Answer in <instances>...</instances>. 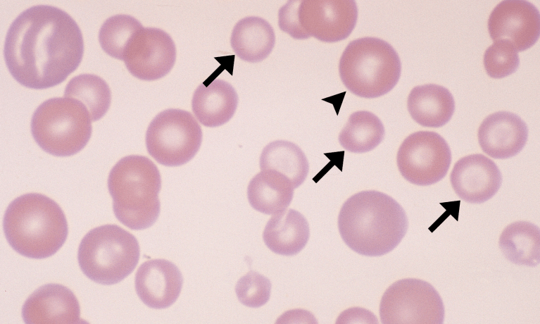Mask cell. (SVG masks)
I'll use <instances>...</instances> for the list:
<instances>
[{
  "label": "cell",
  "instance_id": "1",
  "mask_svg": "<svg viewBox=\"0 0 540 324\" xmlns=\"http://www.w3.org/2000/svg\"><path fill=\"white\" fill-rule=\"evenodd\" d=\"M82 31L76 21L56 6L39 4L21 12L11 24L4 54L12 77L35 89L63 82L80 64Z\"/></svg>",
  "mask_w": 540,
  "mask_h": 324
},
{
  "label": "cell",
  "instance_id": "2",
  "mask_svg": "<svg viewBox=\"0 0 540 324\" xmlns=\"http://www.w3.org/2000/svg\"><path fill=\"white\" fill-rule=\"evenodd\" d=\"M408 218L402 206L388 194L365 190L349 197L338 216L344 243L353 251L380 256L394 249L406 234Z\"/></svg>",
  "mask_w": 540,
  "mask_h": 324
},
{
  "label": "cell",
  "instance_id": "3",
  "mask_svg": "<svg viewBox=\"0 0 540 324\" xmlns=\"http://www.w3.org/2000/svg\"><path fill=\"white\" fill-rule=\"evenodd\" d=\"M3 226L12 249L23 256L36 259L56 254L68 234L61 208L39 193H27L12 201L6 210Z\"/></svg>",
  "mask_w": 540,
  "mask_h": 324
},
{
  "label": "cell",
  "instance_id": "4",
  "mask_svg": "<svg viewBox=\"0 0 540 324\" xmlns=\"http://www.w3.org/2000/svg\"><path fill=\"white\" fill-rule=\"evenodd\" d=\"M108 188L116 218L134 230L152 226L161 211L158 194L161 177L157 166L147 157L130 155L112 168Z\"/></svg>",
  "mask_w": 540,
  "mask_h": 324
},
{
  "label": "cell",
  "instance_id": "5",
  "mask_svg": "<svg viewBox=\"0 0 540 324\" xmlns=\"http://www.w3.org/2000/svg\"><path fill=\"white\" fill-rule=\"evenodd\" d=\"M339 71L343 84L351 93L363 98H377L397 84L401 63L387 42L365 37L346 46L339 60Z\"/></svg>",
  "mask_w": 540,
  "mask_h": 324
},
{
  "label": "cell",
  "instance_id": "6",
  "mask_svg": "<svg viewBox=\"0 0 540 324\" xmlns=\"http://www.w3.org/2000/svg\"><path fill=\"white\" fill-rule=\"evenodd\" d=\"M139 256V245L132 234L117 225H104L91 230L82 238L77 261L89 279L110 285L132 273Z\"/></svg>",
  "mask_w": 540,
  "mask_h": 324
},
{
  "label": "cell",
  "instance_id": "7",
  "mask_svg": "<svg viewBox=\"0 0 540 324\" xmlns=\"http://www.w3.org/2000/svg\"><path fill=\"white\" fill-rule=\"evenodd\" d=\"M91 116L80 101L54 97L42 102L31 119V132L44 151L56 156H70L81 151L92 135Z\"/></svg>",
  "mask_w": 540,
  "mask_h": 324
},
{
  "label": "cell",
  "instance_id": "8",
  "mask_svg": "<svg viewBox=\"0 0 540 324\" xmlns=\"http://www.w3.org/2000/svg\"><path fill=\"white\" fill-rule=\"evenodd\" d=\"M202 142V130L187 111L170 108L151 120L146 132L148 153L160 164L180 166L191 160Z\"/></svg>",
  "mask_w": 540,
  "mask_h": 324
},
{
  "label": "cell",
  "instance_id": "9",
  "mask_svg": "<svg viewBox=\"0 0 540 324\" xmlns=\"http://www.w3.org/2000/svg\"><path fill=\"white\" fill-rule=\"evenodd\" d=\"M379 311L384 324H442L445 313L434 287L410 278L397 280L386 289Z\"/></svg>",
  "mask_w": 540,
  "mask_h": 324
},
{
  "label": "cell",
  "instance_id": "10",
  "mask_svg": "<svg viewBox=\"0 0 540 324\" xmlns=\"http://www.w3.org/2000/svg\"><path fill=\"white\" fill-rule=\"evenodd\" d=\"M396 162L401 175L409 182L427 186L446 175L451 152L446 141L437 132L418 131L408 135L398 148Z\"/></svg>",
  "mask_w": 540,
  "mask_h": 324
},
{
  "label": "cell",
  "instance_id": "11",
  "mask_svg": "<svg viewBox=\"0 0 540 324\" xmlns=\"http://www.w3.org/2000/svg\"><path fill=\"white\" fill-rule=\"evenodd\" d=\"M175 59V45L166 32L156 27H142L129 40L123 61L133 76L151 81L166 75Z\"/></svg>",
  "mask_w": 540,
  "mask_h": 324
},
{
  "label": "cell",
  "instance_id": "12",
  "mask_svg": "<svg viewBox=\"0 0 540 324\" xmlns=\"http://www.w3.org/2000/svg\"><path fill=\"white\" fill-rule=\"evenodd\" d=\"M302 30L325 42L346 39L358 19V8L353 0H303L298 8Z\"/></svg>",
  "mask_w": 540,
  "mask_h": 324
},
{
  "label": "cell",
  "instance_id": "13",
  "mask_svg": "<svg viewBox=\"0 0 540 324\" xmlns=\"http://www.w3.org/2000/svg\"><path fill=\"white\" fill-rule=\"evenodd\" d=\"M487 27L494 42L507 40L517 51H523L539 37V11L528 1L504 0L492 10Z\"/></svg>",
  "mask_w": 540,
  "mask_h": 324
},
{
  "label": "cell",
  "instance_id": "14",
  "mask_svg": "<svg viewBox=\"0 0 540 324\" xmlns=\"http://www.w3.org/2000/svg\"><path fill=\"white\" fill-rule=\"evenodd\" d=\"M450 181L463 200L481 204L496 194L502 183V175L491 159L475 154L464 156L455 163Z\"/></svg>",
  "mask_w": 540,
  "mask_h": 324
},
{
  "label": "cell",
  "instance_id": "15",
  "mask_svg": "<svg viewBox=\"0 0 540 324\" xmlns=\"http://www.w3.org/2000/svg\"><path fill=\"white\" fill-rule=\"evenodd\" d=\"M80 307L73 292L68 287L49 283L37 288L25 301L22 317L27 324H77Z\"/></svg>",
  "mask_w": 540,
  "mask_h": 324
},
{
  "label": "cell",
  "instance_id": "16",
  "mask_svg": "<svg viewBox=\"0 0 540 324\" xmlns=\"http://www.w3.org/2000/svg\"><path fill=\"white\" fill-rule=\"evenodd\" d=\"M135 289L142 301L151 309H163L180 296L183 277L179 268L165 259L144 262L135 275Z\"/></svg>",
  "mask_w": 540,
  "mask_h": 324
},
{
  "label": "cell",
  "instance_id": "17",
  "mask_svg": "<svg viewBox=\"0 0 540 324\" xmlns=\"http://www.w3.org/2000/svg\"><path fill=\"white\" fill-rule=\"evenodd\" d=\"M482 151L494 158L505 159L517 154L528 137L525 122L517 114L498 111L488 116L478 129Z\"/></svg>",
  "mask_w": 540,
  "mask_h": 324
},
{
  "label": "cell",
  "instance_id": "18",
  "mask_svg": "<svg viewBox=\"0 0 540 324\" xmlns=\"http://www.w3.org/2000/svg\"><path fill=\"white\" fill-rule=\"evenodd\" d=\"M238 96L227 82L215 79L208 85L201 84L195 90L191 108L197 120L210 127L220 126L234 114Z\"/></svg>",
  "mask_w": 540,
  "mask_h": 324
},
{
  "label": "cell",
  "instance_id": "19",
  "mask_svg": "<svg viewBox=\"0 0 540 324\" xmlns=\"http://www.w3.org/2000/svg\"><path fill=\"white\" fill-rule=\"evenodd\" d=\"M407 107L411 118L419 125L439 127L451 120L455 111V101L447 88L427 84L412 89Z\"/></svg>",
  "mask_w": 540,
  "mask_h": 324
},
{
  "label": "cell",
  "instance_id": "20",
  "mask_svg": "<svg viewBox=\"0 0 540 324\" xmlns=\"http://www.w3.org/2000/svg\"><path fill=\"white\" fill-rule=\"evenodd\" d=\"M310 236L306 218L294 209L273 215L263 232L265 244L272 252L282 256H293L306 245Z\"/></svg>",
  "mask_w": 540,
  "mask_h": 324
},
{
  "label": "cell",
  "instance_id": "21",
  "mask_svg": "<svg viewBox=\"0 0 540 324\" xmlns=\"http://www.w3.org/2000/svg\"><path fill=\"white\" fill-rule=\"evenodd\" d=\"M294 189L292 183L284 175L274 170H263L249 182L247 198L255 210L275 215L289 206Z\"/></svg>",
  "mask_w": 540,
  "mask_h": 324
},
{
  "label": "cell",
  "instance_id": "22",
  "mask_svg": "<svg viewBox=\"0 0 540 324\" xmlns=\"http://www.w3.org/2000/svg\"><path fill=\"white\" fill-rule=\"evenodd\" d=\"M275 43V32L265 19L249 16L234 25L230 38L231 46L243 61L256 63L266 58Z\"/></svg>",
  "mask_w": 540,
  "mask_h": 324
},
{
  "label": "cell",
  "instance_id": "23",
  "mask_svg": "<svg viewBox=\"0 0 540 324\" xmlns=\"http://www.w3.org/2000/svg\"><path fill=\"white\" fill-rule=\"evenodd\" d=\"M498 245L515 264L534 267L539 263L540 231L535 224L522 220L510 223L501 232Z\"/></svg>",
  "mask_w": 540,
  "mask_h": 324
},
{
  "label": "cell",
  "instance_id": "24",
  "mask_svg": "<svg viewBox=\"0 0 540 324\" xmlns=\"http://www.w3.org/2000/svg\"><path fill=\"white\" fill-rule=\"evenodd\" d=\"M260 168L279 172L287 177L296 189L306 179L309 165L305 154L296 144L277 140L269 143L263 149Z\"/></svg>",
  "mask_w": 540,
  "mask_h": 324
},
{
  "label": "cell",
  "instance_id": "25",
  "mask_svg": "<svg viewBox=\"0 0 540 324\" xmlns=\"http://www.w3.org/2000/svg\"><path fill=\"white\" fill-rule=\"evenodd\" d=\"M384 127L379 118L367 111L353 113L339 135V142L346 150L365 153L374 149L383 140Z\"/></svg>",
  "mask_w": 540,
  "mask_h": 324
},
{
  "label": "cell",
  "instance_id": "26",
  "mask_svg": "<svg viewBox=\"0 0 540 324\" xmlns=\"http://www.w3.org/2000/svg\"><path fill=\"white\" fill-rule=\"evenodd\" d=\"M64 96L82 102L92 121L100 120L108 111L111 101L108 85L94 74H80L73 77L65 88Z\"/></svg>",
  "mask_w": 540,
  "mask_h": 324
},
{
  "label": "cell",
  "instance_id": "27",
  "mask_svg": "<svg viewBox=\"0 0 540 324\" xmlns=\"http://www.w3.org/2000/svg\"><path fill=\"white\" fill-rule=\"evenodd\" d=\"M142 27L141 23L132 15H112L103 23L99 29L100 45L107 54L123 61L125 49L129 40Z\"/></svg>",
  "mask_w": 540,
  "mask_h": 324
},
{
  "label": "cell",
  "instance_id": "28",
  "mask_svg": "<svg viewBox=\"0 0 540 324\" xmlns=\"http://www.w3.org/2000/svg\"><path fill=\"white\" fill-rule=\"evenodd\" d=\"M483 63L487 75L499 79L517 70L520 58L517 51L510 42L497 40L486 49Z\"/></svg>",
  "mask_w": 540,
  "mask_h": 324
},
{
  "label": "cell",
  "instance_id": "29",
  "mask_svg": "<svg viewBox=\"0 0 540 324\" xmlns=\"http://www.w3.org/2000/svg\"><path fill=\"white\" fill-rule=\"evenodd\" d=\"M235 292L242 304L251 308H259L270 299L271 282L259 273L250 270L237 281Z\"/></svg>",
  "mask_w": 540,
  "mask_h": 324
},
{
  "label": "cell",
  "instance_id": "30",
  "mask_svg": "<svg viewBox=\"0 0 540 324\" xmlns=\"http://www.w3.org/2000/svg\"><path fill=\"white\" fill-rule=\"evenodd\" d=\"M301 1H289L278 12V25L281 30L296 39H305L310 37L302 30L298 19V8Z\"/></svg>",
  "mask_w": 540,
  "mask_h": 324
}]
</instances>
